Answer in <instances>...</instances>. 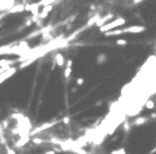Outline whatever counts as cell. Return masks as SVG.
<instances>
[{
    "label": "cell",
    "instance_id": "cell-6",
    "mask_svg": "<svg viewBox=\"0 0 156 154\" xmlns=\"http://www.w3.org/2000/svg\"><path fill=\"white\" fill-rule=\"evenodd\" d=\"M116 45L117 46H127V45H128V40H127V39H117Z\"/></svg>",
    "mask_w": 156,
    "mask_h": 154
},
{
    "label": "cell",
    "instance_id": "cell-1",
    "mask_svg": "<svg viewBox=\"0 0 156 154\" xmlns=\"http://www.w3.org/2000/svg\"><path fill=\"white\" fill-rule=\"evenodd\" d=\"M125 22H127V20L123 18V17H120V18H116V20H114V21H112V22L105 24L103 26L99 28V31L105 32V33H106V32H110V31H114V29H118V26L124 25Z\"/></svg>",
    "mask_w": 156,
    "mask_h": 154
},
{
    "label": "cell",
    "instance_id": "cell-11",
    "mask_svg": "<svg viewBox=\"0 0 156 154\" xmlns=\"http://www.w3.org/2000/svg\"><path fill=\"white\" fill-rule=\"evenodd\" d=\"M141 1H144V0H134V3H135V4H138V3H141Z\"/></svg>",
    "mask_w": 156,
    "mask_h": 154
},
{
    "label": "cell",
    "instance_id": "cell-2",
    "mask_svg": "<svg viewBox=\"0 0 156 154\" xmlns=\"http://www.w3.org/2000/svg\"><path fill=\"white\" fill-rule=\"evenodd\" d=\"M16 71H17V68H14V67H13V68L10 67L8 69H6V71L0 75V83H3V82H4L6 79H8V78L11 77L13 74H16Z\"/></svg>",
    "mask_w": 156,
    "mask_h": 154
},
{
    "label": "cell",
    "instance_id": "cell-5",
    "mask_svg": "<svg viewBox=\"0 0 156 154\" xmlns=\"http://www.w3.org/2000/svg\"><path fill=\"white\" fill-rule=\"evenodd\" d=\"M55 1L56 0H40L38 3V6H42V7H45V6H52Z\"/></svg>",
    "mask_w": 156,
    "mask_h": 154
},
{
    "label": "cell",
    "instance_id": "cell-10",
    "mask_svg": "<svg viewBox=\"0 0 156 154\" xmlns=\"http://www.w3.org/2000/svg\"><path fill=\"white\" fill-rule=\"evenodd\" d=\"M43 154H56V151H55V150H46Z\"/></svg>",
    "mask_w": 156,
    "mask_h": 154
},
{
    "label": "cell",
    "instance_id": "cell-9",
    "mask_svg": "<svg viewBox=\"0 0 156 154\" xmlns=\"http://www.w3.org/2000/svg\"><path fill=\"white\" fill-rule=\"evenodd\" d=\"M75 83H77L78 86H82L84 85V78H77V79H75Z\"/></svg>",
    "mask_w": 156,
    "mask_h": 154
},
{
    "label": "cell",
    "instance_id": "cell-3",
    "mask_svg": "<svg viewBox=\"0 0 156 154\" xmlns=\"http://www.w3.org/2000/svg\"><path fill=\"white\" fill-rule=\"evenodd\" d=\"M55 62L57 67H64L66 65V58L62 53H56L55 54Z\"/></svg>",
    "mask_w": 156,
    "mask_h": 154
},
{
    "label": "cell",
    "instance_id": "cell-7",
    "mask_svg": "<svg viewBox=\"0 0 156 154\" xmlns=\"http://www.w3.org/2000/svg\"><path fill=\"white\" fill-rule=\"evenodd\" d=\"M145 121H146V118H138V119L134 121V123H135V125H141V123H144Z\"/></svg>",
    "mask_w": 156,
    "mask_h": 154
},
{
    "label": "cell",
    "instance_id": "cell-4",
    "mask_svg": "<svg viewBox=\"0 0 156 154\" xmlns=\"http://www.w3.org/2000/svg\"><path fill=\"white\" fill-rule=\"evenodd\" d=\"M53 10V4L52 6H45V7H42V11H40V14H38L39 16V18H45V17L50 13Z\"/></svg>",
    "mask_w": 156,
    "mask_h": 154
},
{
    "label": "cell",
    "instance_id": "cell-8",
    "mask_svg": "<svg viewBox=\"0 0 156 154\" xmlns=\"http://www.w3.org/2000/svg\"><path fill=\"white\" fill-rule=\"evenodd\" d=\"M106 58H107V57H106V56H98V58H96V61L98 62H105V60H106Z\"/></svg>",
    "mask_w": 156,
    "mask_h": 154
}]
</instances>
